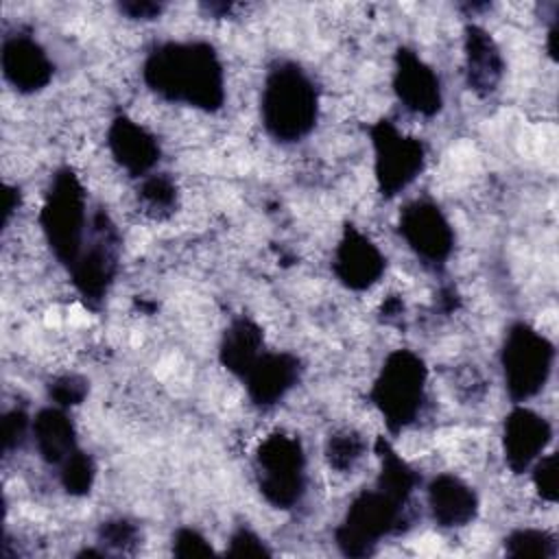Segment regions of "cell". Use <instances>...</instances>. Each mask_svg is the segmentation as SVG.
<instances>
[{
	"mask_svg": "<svg viewBox=\"0 0 559 559\" xmlns=\"http://www.w3.org/2000/svg\"><path fill=\"white\" fill-rule=\"evenodd\" d=\"M151 92L170 103L216 111L225 103L223 63L207 41L157 44L142 66Z\"/></svg>",
	"mask_w": 559,
	"mask_h": 559,
	"instance_id": "obj_1",
	"label": "cell"
},
{
	"mask_svg": "<svg viewBox=\"0 0 559 559\" xmlns=\"http://www.w3.org/2000/svg\"><path fill=\"white\" fill-rule=\"evenodd\" d=\"M260 114L273 140L297 142L306 138L319 116V94L312 79L293 61L275 63L264 79Z\"/></svg>",
	"mask_w": 559,
	"mask_h": 559,
	"instance_id": "obj_2",
	"label": "cell"
},
{
	"mask_svg": "<svg viewBox=\"0 0 559 559\" xmlns=\"http://www.w3.org/2000/svg\"><path fill=\"white\" fill-rule=\"evenodd\" d=\"M39 225L55 258L66 266L79 260L85 245L87 210L85 190L72 168H59L46 190Z\"/></svg>",
	"mask_w": 559,
	"mask_h": 559,
	"instance_id": "obj_3",
	"label": "cell"
},
{
	"mask_svg": "<svg viewBox=\"0 0 559 559\" xmlns=\"http://www.w3.org/2000/svg\"><path fill=\"white\" fill-rule=\"evenodd\" d=\"M426 362L415 352L395 349L386 356L369 391V400L391 432H400L417 419L426 397Z\"/></svg>",
	"mask_w": 559,
	"mask_h": 559,
	"instance_id": "obj_4",
	"label": "cell"
},
{
	"mask_svg": "<svg viewBox=\"0 0 559 559\" xmlns=\"http://www.w3.org/2000/svg\"><path fill=\"white\" fill-rule=\"evenodd\" d=\"M404 513L406 504L378 487L365 489L352 500L343 522L334 531V542L347 557H369L382 537L402 531V524L408 522Z\"/></svg>",
	"mask_w": 559,
	"mask_h": 559,
	"instance_id": "obj_5",
	"label": "cell"
},
{
	"mask_svg": "<svg viewBox=\"0 0 559 559\" xmlns=\"http://www.w3.org/2000/svg\"><path fill=\"white\" fill-rule=\"evenodd\" d=\"M552 360L555 347L544 334L524 321L513 323L507 330L500 352L509 397L524 402L537 395L550 376Z\"/></svg>",
	"mask_w": 559,
	"mask_h": 559,
	"instance_id": "obj_6",
	"label": "cell"
},
{
	"mask_svg": "<svg viewBox=\"0 0 559 559\" xmlns=\"http://www.w3.org/2000/svg\"><path fill=\"white\" fill-rule=\"evenodd\" d=\"M258 487L275 509L295 507L306 489V454L299 439L284 432L266 437L255 452Z\"/></svg>",
	"mask_w": 559,
	"mask_h": 559,
	"instance_id": "obj_7",
	"label": "cell"
},
{
	"mask_svg": "<svg viewBox=\"0 0 559 559\" xmlns=\"http://www.w3.org/2000/svg\"><path fill=\"white\" fill-rule=\"evenodd\" d=\"M120 236L105 210H96L90 223V236L79 260L72 264V284L92 310H98L118 271Z\"/></svg>",
	"mask_w": 559,
	"mask_h": 559,
	"instance_id": "obj_8",
	"label": "cell"
},
{
	"mask_svg": "<svg viewBox=\"0 0 559 559\" xmlns=\"http://www.w3.org/2000/svg\"><path fill=\"white\" fill-rule=\"evenodd\" d=\"M376 155V183L384 199L400 194L424 170L426 146L413 135H404L389 118L369 127Z\"/></svg>",
	"mask_w": 559,
	"mask_h": 559,
	"instance_id": "obj_9",
	"label": "cell"
},
{
	"mask_svg": "<svg viewBox=\"0 0 559 559\" xmlns=\"http://www.w3.org/2000/svg\"><path fill=\"white\" fill-rule=\"evenodd\" d=\"M400 234L428 266L441 269L452 253L454 231L441 207L428 199L408 203L400 214Z\"/></svg>",
	"mask_w": 559,
	"mask_h": 559,
	"instance_id": "obj_10",
	"label": "cell"
},
{
	"mask_svg": "<svg viewBox=\"0 0 559 559\" xmlns=\"http://www.w3.org/2000/svg\"><path fill=\"white\" fill-rule=\"evenodd\" d=\"M386 260L378 245L367 238L358 227L347 223L334 253V275L349 290H367L384 273Z\"/></svg>",
	"mask_w": 559,
	"mask_h": 559,
	"instance_id": "obj_11",
	"label": "cell"
},
{
	"mask_svg": "<svg viewBox=\"0 0 559 559\" xmlns=\"http://www.w3.org/2000/svg\"><path fill=\"white\" fill-rule=\"evenodd\" d=\"M393 90L406 109L426 118L439 114L443 105L439 76L406 46L395 50Z\"/></svg>",
	"mask_w": 559,
	"mask_h": 559,
	"instance_id": "obj_12",
	"label": "cell"
},
{
	"mask_svg": "<svg viewBox=\"0 0 559 559\" xmlns=\"http://www.w3.org/2000/svg\"><path fill=\"white\" fill-rule=\"evenodd\" d=\"M552 428L546 417L531 408L515 406L502 426V448L504 461L513 474L526 472L550 443Z\"/></svg>",
	"mask_w": 559,
	"mask_h": 559,
	"instance_id": "obj_13",
	"label": "cell"
},
{
	"mask_svg": "<svg viewBox=\"0 0 559 559\" xmlns=\"http://www.w3.org/2000/svg\"><path fill=\"white\" fill-rule=\"evenodd\" d=\"M0 63L4 79L22 94L44 90L55 72L46 50L33 37L22 33L4 37Z\"/></svg>",
	"mask_w": 559,
	"mask_h": 559,
	"instance_id": "obj_14",
	"label": "cell"
},
{
	"mask_svg": "<svg viewBox=\"0 0 559 559\" xmlns=\"http://www.w3.org/2000/svg\"><path fill=\"white\" fill-rule=\"evenodd\" d=\"M301 376V360L288 352H264L247 371V395L255 406L277 404Z\"/></svg>",
	"mask_w": 559,
	"mask_h": 559,
	"instance_id": "obj_15",
	"label": "cell"
},
{
	"mask_svg": "<svg viewBox=\"0 0 559 559\" xmlns=\"http://www.w3.org/2000/svg\"><path fill=\"white\" fill-rule=\"evenodd\" d=\"M107 144L114 159L131 175L142 177L159 162V144L157 138L131 120L124 114H118L107 131Z\"/></svg>",
	"mask_w": 559,
	"mask_h": 559,
	"instance_id": "obj_16",
	"label": "cell"
},
{
	"mask_svg": "<svg viewBox=\"0 0 559 559\" xmlns=\"http://www.w3.org/2000/svg\"><path fill=\"white\" fill-rule=\"evenodd\" d=\"M504 74V59L493 37L478 24L465 26V76L478 96L496 92Z\"/></svg>",
	"mask_w": 559,
	"mask_h": 559,
	"instance_id": "obj_17",
	"label": "cell"
},
{
	"mask_svg": "<svg viewBox=\"0 0 559 559\" xmlns=\"http://www.w3.org/2000/svg\"><path fill=\"white\" fill-rule=\"evenodd\" d=\"M428 507L439 526H465L478 513V496L459 476L439 474L428 485Z\"/></svg>",
	"mask_w": 559,
	"mask_h": 559,
	"instance_id": "obj_18",
	"label": "cell"
},
{
	"mask_svg": "<svg viewBox=\"0 0 559 559\" xmlns=\"http://www.w3.org/2000/svg\"><path fill=\"white\" fill-rule=\"evenodd\" d=\"M264 334L262 328L249 319L238 317L225 330L218 345L221 365L238 378H245L247 371L255 365V360L264 354Z\"/></svg>",
	"mask_w": 559,
	"mask_h": 559,
	"instance_id": "obj_19",
	"label": "cell"
},
{
	"mask_svg": "<svg viewBox=\"0 0 559 559\" xmlns=\"http://www.w3.org/2000/svg\"><path fill=\"white\" fill-rule=\"evenodd\" d=\"M33 437L39 456L48 465H61L76 448V430L61 406H46L33 419Z\"/></svg>",
	"mask_w": 559,
	"mask_h": 559,
	"instance_id": "obj_20",
	"label": "cell"
},
{
	"mask_svg": "<svg viewBox=\"0 0 559 559\" xmlns=\"http://www.w3.org/2000/svg\"><path fill=\"white\" fill-rule=\"evenodd\" d=\"M376 454L380 459V474L376 487L386 496L395 498L397 502L408 504L411 493L419 483L417 472L395 452V448L384 437L376 439Z\"/></svg>",
	"mask_w": 559,
	"mask_h": 559,
	"instance_id": "obj_21",
	"label": "cell"
},
{
	"mask_svg": "<svg viewBox=\"0 0 559 559\" xmlns=\"http://www.w3.org/2000/svg\"><path fill=\"white\" fill-rule=\"evenodd\" d=\"M138 197L153 218H166L177 207V186L166 173L146 175L138 188Z\"/></svg>",
	"mask_w": 559,
	"mask_h": 559,
	"instance_id": "obj_22",
	"label": "cell"
},
{
	"mask_svg": "<svg viewBox=\"0 0 559 559\" xmlns=\"http://www.w3.org/2000/svg\"><path fill=\"white\" fill-rule=\"evenodd\" d=\"M504 550L509 557H557V539L548 531L539 528H518L504 539Z\"/></svg>",
	"mask_w": 559,
	"mask_h": 559,
	"instance_id": "obj_23",
	"label": "cell"
},
{
	"mask_svg": "<svg viewBox=\"0 0 559 559\" xmlns=\"http://www.w3.org/2000/svg\"><path fill=\"white\" fill-rule=\"evenodd\" d=\"M365 454V439L356 430H338L325 441V459L332 469L349 472Z\"/></svg>",
	"mask_w": 559,
	"mask_h": 559,
	"instance_id": "obj_24",
	"label": "cell"
},
{
	"mask_svg": "<svg viewBox=\"0 0 559 559\" xmlns=\"http://www.w3.org/2000/svg\"><path fill=\"white\" fill-rule=\"evenodd\" d=\"M61 485L70 496H85L90 493L94 478H96V465L90 454L83 450H74L63 463L59 472Z\"/></svg>",
	"mask_w": 559,
	"mask_h": 559,
	"instance_id": "obj_25",
	"label": "cell"
},
{
	"mask_svg": "<svg viewBox=\"0 0 559 559\" xmlns=\"http://www.w3.org/2000/svg\"><path fill=\"white\" fill-rule=\"evenodd\" d=\"M87 391H90L87 380L76 373L59 376L48 384V397L55 402V406H61V408L81 404L87 397Z\"/></svg>",
	"mask_w": 559,
	"mask_h": 559,
	"instance_id": "obj_26",
	"label": "cell"
},
{
	"mask_svg": "<svg viewBox=\"0 0 559 559\" xmlns=\"http://www.w3.org/2000/svg\"><path fill=\"white\" fill-rule=\"evenodd\" d=\"M98 542L114 550H133L140 542V531L129 520H107L98 526Z\"/></svg>",
	"mask_w": 559,
	"mask_h": 559,
	"instance_id": "obj_27",
	"label": "cell"
},
{
	"mask_svg": "<svg viewBox=\"0 0 559 559\" xmlns=\"http://www.w3.org/2000/svg\"><path fill=\"white\" fill-rule=\"evenodd\" d=\"M533 485L542 500L557 502L559 489H557V456L555 454H546L535 461Z\"/></svg>",
	"mask_w": 559,
	"mask_h": 559,
	"instance_id": "obj_28",
	"label": "cell"
},
{
	"mask_svg": "<svg viewBox=\"0 0 559 559\" xmlns=\"http://www.w3.org/2000/svg\"><path fill=\"white\" fill-rule=\"evenodd\" d=\"M173 555L181 557V559H190V557H210L214 555V548L210 546V542L194 528L183 526L173 535Z\"/></svg>",
	"mask_w": 559,
	"mask_h": 559,
	"instance_id": "obj_29",
	"label": "cell"
},
{
	"mask_svg": "<svg viewBox=\"0 0 559 559\" xmlns=\"http://www.w3.org/2000/svg\"><path fill=\"white\" fill-rule=\"evenodd\" d=\"M28 432V415L22 408H13L2 417V452L11 454L17 450Z\"/></svg>",
	"mask_w": 559,
	"mask_h": 559,
	"instance_id": "obj_30",
	"label": "cell"
},
{
	"mask_svg": "<svg viewBox=\"0 0 559 559\" xmlns=\"http://www.w3.org/2000/svg\"><path fill=\"white\" fill-rule=\"evenodd\" d=\"M227 557H269L271 548L249 528H238L229 537V546L225 550Z\"/></svg>",
	"mask_w": 559,
	"mask_h": 559,
	"instance_id": "obj_31",
	"label": "cell"
},
{
	"mask_svg": "<svg viewBox=\"0 0 559 559\" xmlns=\"http://www.w3.org/2000/svg\"><path fill=\"white\" fill-rule=\"evenodd\" d=\"M118 9L131 20H153L164 11V4L153 0H127V2H120Z\"/></svg>",
	"mask_w": 559,
	"mask_h": 559,
	"instance_id": "obj_32",
	"label": "cell"
},
{
	"mask_svg": "<svg viewBox=\"0 0 559 559\" xmlns=\"http://www.w3.org/2000/svg\"><path fill=\"white\" fill-rule=\"evenodd\" d=\"M402 314H404V301H402V297H400V295H389V297L382 301V306H380V317H382L386 323H391V321L400 319Z\"/></svg>",
	"mask_w": 559,
	"mask_h": 559,
	"instance_id": "obj_33",
	"label": "cell"
},
{
	"mask_svg": "<svg viewBox=\"0 0 559 559\" xmlns=\"http://www.w3.org/2000/svg\"><path fill=\"white\" fill-rule=\"evenodd\" d=\"M17 205H20V190L13 186H7L4 188V216H2L4 225L9 223V218L17 210Z\"/></svg>",
	"mask_w": 559,
	"mask_h": 559,
	"instance_id": "obj_34",
	"label": "cell"
},
{
	"mask_svg": "<svg viewBox=\"0 0 559 559\" xmlns=\"http://www.w3.org/2000/svg\"><path fill=\"white\" fill-rule=\"evenodd\" d=\"M439 306H441L443 312L456 310V308H459V295H456V290H454V288H443V290L439 293Z\"/></svg>",
	"mask_w": 559,
	"mask_h": 559,
	"instance_id": "obj_35",
	"label": "cell"
},
{
	"mask_svg": "<svg viewBox=\"0 0 559 559\" xmlns=\"http://www.w3.org/2000/svg\"><path fill=\"white\" fill-rule=\"evenodd\" d=\"M546 46H548V55L552 59H557V37H559V28H557V20H552L550 28H548V35H546Z\"/></svg>",
	"mask_w": 559,
	"mask_h": 559,
	"instance_id": "obj_36",
	"label": "cell"
}]
</instances>
